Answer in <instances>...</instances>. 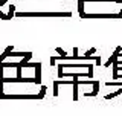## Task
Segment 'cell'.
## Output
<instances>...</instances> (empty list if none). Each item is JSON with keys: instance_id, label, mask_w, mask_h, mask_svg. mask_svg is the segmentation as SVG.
<instances>
[{"instance_id": "obj_1", "label": "cell", "mask_w": 122, "mask_h": 116, "mask_svg": "<svg viewBox=\"0 0 122 116\" xmlns=\"http://www.w3.org/2000/svg\"><path fill=\"white\" fill-rule=\"evenodd\" d=\"M47 87L41 86V90L38 95H8V93H0V99H43L46 96Z\"/></svg>"}, {"instance_id": "obj_2", "label": "cell", "mask_w": 122, "mask_h": 116, "mask_svg": "<svg viewBox=\"0 0 122 116\" xmlns=\"http://www.w3.org/2000/svg\"><path fill=\"white\" fill-rule=\"evenodd\" d=\"M17 17H70L72 12H20L15 11Z\"/></svg>"}, {"instance_id": "obj_3", "label": "cell", "mask_w": 122, "mask_h": 116, "mask_svg": "<svg viewBox=\"0 0 122 116\" xmlns=\"http://www.w3.org/2000/svg\"><path fill=\"white\" fill-rule=\"evenodd\" d=\"M58 76L60 78H67V76H72V78H73V76H78V78H92V76H93V67H90L89 69V72H63V66H58Z\"/></svg>"}, {"instance_id": "obj_4", "label": "cell", "mask_w": 122, "mask_h": 116, "mask_svg": "<svg viewBox=\"0 0 122 116\" xmlns=\"http://www.w3.org/2000/svg\"><path fill=\"white\" fill-rule=\"evenodd\" d=\"M84 18H122L121 14H86Z\"/></svg>"}, {"instance_id": "obj_5", "label": "cell", "mask_w": 122, "mask_h": 116, "mask_svg": "<svg viewBox=\"0 0 122 116\" xmlns=\"http://www.w3.org/2000/svg\"><path fill=\"white\" fill-rule=\"evenodd\" d=\"M119 52H122V47H121V46H117V47H116V51L113 52V55L110 57V60H107L105 63H104V67H108V66H112V64L114 63V61H116L117 58H119Z\"/></svg>"}, {"instance_id": "obj_6", "label": "cell", "mask_w": 122, "mask_h": 116, "mask_svg": "<svg viewBox=\"0 0 122 116\" xmlns=\"http://www.w3.org/2000/svg\"><path fill=\"white\" fill-rule=\"evenodd\" d=\"M35 84H41V63L35 66Z\"/></svg>"}, {"instance_id": "obj_7", "label": "cell", "mask_w": 122, "mask_h": 116, "mask_svg": "<svg viewBox=\"0 0 122 116\" xmlns=\"http://www.w3.org/2000/svg\"><path fill=\"white\" fill-rule=\"evenodd\" d=\"M78 84H79V81H78V76H73V101H78Z\"/></svg>"}, {"instance_id": "obj_8", "label": "cell", "mask_w": 122, "mask_h": 116, "mask_svg": "<svg viewBox=\"0 0 122 116\" xmlns=\"http://www.w3.org/2000/svg\"><path fill=\"white\" fill-rule=\"evenodd\" d=\"M99 92V81H93V90L92 93H84V96H96Z\"/></svg>"}, {"instance_id": "obj_9", "label": "cell", "mask_w": 122, "mask_h": 116, "mask_svg": "<svg viewBox=\"0 0 122 116\" xmlns=\"http://www.w3.org/2000/svg\"><path fill=\"white\" fill-rule=\"evenodd\" d=\"M84 3H86V0H78V12H79L81 18H84V15H86V12H84Z\"/></svg>"}, {"instance_id": "obj_10", "label": "cell", "mask_w": 122, "mask_h": 116, "mask_svg": "<svg viewBox=\"0 0 122 116\" xmlns=\"http://www.w3.org/2000/svg\"><path fill=\"white\" fill-rule=\"evenodd\" d=\"M61 66H63V69L64 67H86V69H89L90 67V64H61Z\"/></svg>"}, {"instance_id": "obj_11", "label": "cell", "mask_w": 122, "mask_h": 116, "mask_svg": "<svg viewBox=\"0 0 122 116\" xmlns=\"http://www.w3.org/2000/svg\"><path fill=\"white\" fill-rule=\"evenodd\" d=\"M12 49H14V46H8L6 51L0 55V63H3V61H5V58H8V51H12Z\"/></svg>"}, {"instance_id": "obj_12", "label": "cell", "mask_w": 122, "mask_h": 116, "mask_svg": "<svg viewBox=\"0 0 122 116\" xmlns=\"http://www.w3.org/2000/svg\"><path fill=\"white\" fill-rule=\"evenodd\" d=\"M3 69H5V67L0 64V93L3 92V84H5V83H3V79H5V78H3Z\"/></svg>"}, {"instance_id": "obj_13", "label": "cell", "mask_w": 122, "mask_h": 116, "mask_svg": "<svg viewBox=\"0 0 122 116\" xmlns=\"http://www.w3.org/2000/svg\"><path fill=\"white\" fill-rule=\"evenodd\" d=\"M119 95H122V87L119 89L117 92H114V93H108L105 96V99H112V98H116V96H119Z\"/></svg>"}, {"instance_id": "obj_14", "label": "cell", "mask_w": 122, "mask_h": 116, "mask_svg": "<svg viewBox=\"0 0 122 116\" xmlns=\"http://www.w3.org/2000/svg\"><path fill=\"white\" fill-rule=\"evenodd\" d=\"M14 15H15V6L11 5L9 6V11H8V20H9V18H12Z\"/></svg>"}, {"instance_id": "obj_15", "label": "cell", "mask_w": 122, "mask_h": 116, "mask_svg": "<svg viewBox=\"0 0 122 116\" xmlns=\"http://www.w3.org/2000/svg\"><path fill=\"white\" fill-rule=\"evenodd\" d=\"M95 52H96V47H92V49H89V51H87L86 53H84V55H87V57H90V55H92V53H95Z\"/></svg>"}, {"instance_id": "obj_16", "label": "cell", "mask_w": 122, "mask_h": 116, "mask_svg": "<svg viewBox=\"0 0 122 116\" xmlns=\"http://www.w3.org/2000/svg\"><path fill=\"white\" fill-rule=\"evenodd\" d=\"M0 18H3V20H8V14H5L3 11H0Z\"/></svg>"}, {"instance_id": "obj_17", "label": "cell", "mask_w": 122, "mask_h": 116, "mask_svg": "<svg viewBox=\"0 0 122 116\" xmlns=\"http://www.w3.org/2000/svg\"><path fill=\"white\" fill-rule=\"evenodd\" d=\"M56 52H58L60 55H63V57H64V55H67V53L64 52V51H63V49H61V47H56Z\"/></svg>"}, {"instance_id": "obj_18", "label": "cell", "mask_w": 122, "mask_h": 116, "mask_svg": "<svg viewBox=\"0 0 122 116\" xmlns=\"http://www.w3.org/2000/svg\"><path fill=\"white\" fill-rule=\"evenodd\" d=\"M6 2H8V0H0V6H3V5H5Z\"/></svg>"}, {"instance_id": "obj_19", "label": "cell", "mask_w": 122, "mask_h": 116, "mask_svg": "<svg viewBox=\"0 0 122 116\" xmlns=\"http://www.w3.org/2000/svg\"><path fill=\"white\" fill-rule=\"evenodd\" d=\"M116 63H117V66H121L122 64V60H116Z\"/></svg>"}, {"instance_id": "obj_20", "label": "cell", "mask_w": 122, "mask_h": 116, "mask_svg": "<svg viewBox=\"0 0 122 116\" xmlns=\"http://www.w3.org/2000/svg\"><path fill=\"white\" fill-rule=\"evenodd\" d=\"M117 3H122V0H117Z\"/></svg>"}, {"instance_id": "obj_21", "label": "cell", "mask_w": 122, "mask_h": 116, "mask_svg": "<svg viewBox=\"0 0 122 116\" xmlns=\"http://www.w3.org/2000/svg\"><path fill=\"white\" fill-rule=\"evenodd\" d=\"M119 14H121V15H122V9H121V12H119Z\"/></svg>"}]
</instances>
